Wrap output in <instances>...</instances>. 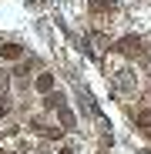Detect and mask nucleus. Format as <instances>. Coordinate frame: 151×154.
I'll list each match as a JSON object with an SVG mask.
<instances>
[{
    "instance_id": "f03ea898",
    "label": "nucleus",
    "mask_w": 151,
    "mask_h": 154,
    "mask_svg": "<svg viewBox=\"0 0 151 154\" xmlns=\"http://www.w3.org/2000/svg\"><path fill=\"white\" fill-rule=\"evenodd\" d=\"M0 57L4 60H17V57H24V47L20 44H4L0 47Z\"/></svg>"
},
{
    "instance_id": "20e7f679",
    "label": "nucleus",
    "mask_w": 151,
    "mask_h": 154,
    "mask_svg": "<svg viewBox=\"0 0 151 154\" xmlns=\"http://www.w3.org/2000/svg\"><path fill=\"white\" fill-rule=\"evenodd\" d=\"M7 111H10V104H7V100H0V117H7Z\"/></svg>"
},
{
    "instance_id": "39448f33",
    "label": "nucleus",
    "mask_w": 151,
    "mask_h": 154,
    "mask_svg": "<svg viewBox=\"0 0 151 154\" xmlns=\"http://www.w3.org/2000/svg\"><path fill=\"white\" fill-rule=\"evenodd\" d=\"M57 154H77V151H74V147H61Z\"/></svg>"
},
{
    "instance_id": "f257e3e1",
    "label": "nucleus",
    "mask_w": 151,
    "mask_h": 154,
    "mask_svg": "<svg viewBox=\"0 0 151 154\" xmlns=\"http://www.w3.org/2000/svg\"><path fill=\"white\" fill-rule=\"evenodd\" d=\"M114 87H118L121 94H131V91H134V74H128V70H121V74L114 77Z\"/></svg>"
},
{
    "instance_id": "7ed1b4c3",
    "label": "nucleus",
    "mask_w": 151,
    "mask_h": 154,
    "mask_svg": "<svg viewBox=\"0 0 151 154\" xmlns=\"http://www.w3.org/2000/svg\"><path fill=\"white\" fill-rule=\"evenodd\" d=\"M34 87H37V91H40V94H47V91H50V87H54V74H47V70H44V74H40V77H37V81H34Z\"/></svg>"
}]
</instances>
